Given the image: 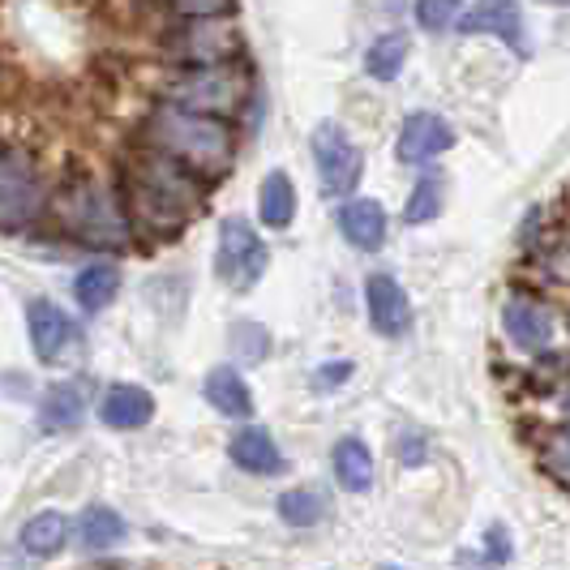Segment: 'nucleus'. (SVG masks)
I'll list each match as a JSON object with an SVG mask.
<instances>
[{
    "mask_svg": "<svg viewBox=\"0 0 570 570\" xmlns=\"http://www.w3.org/2000/svg\"><path fill=\"white\" fill-rule=\"evenodd\" d=\"M120 198L129 210L134 232L146 236H176L206 210V180L164 150H142L120 171Z\"/></svg>",
    "mask_w": 570,
    "mask_h": 570,
    "instance_id": "obj_1",
    "label": "nucleus"
},
{
    "mask_svg": "<svg viewBox=\"0 0 570 570\" xmlns=\"http://www.w3.org/2000/svg\"><path fill=\"white\" fill-rule=\"evenodd\" d=\"M146 146L171 155L176 164L198 171L202 180H219L236 159V134H232L228 116L194 112L168 99L146 120Z\"/></svg>",
    "mask_w": 570,
    "mask_h": 570,
    "instance_id": "obj_2",
    "label": "nucleus"
},
{
    "mask_svg": "<svg viewBox=\"0 0 570 570\" xmlns=\"http://www.w3.org/2000/svg\"><path fill=\"white\" fill-rule=\"evenodd\" d=\"M57 224L69 240H78L86 249H125L134 232L120 189H108L99 180H73L60 189Z\"/></svg>",
    "mask_w": 570,
    "mask_h": 570,
    "instance_id": "obj_3",
    "label": "nucleus"
},
{
    "mask_svg": "<svg viewBox=\"0 0 570 570\" xmlns=\"http://www.w3.org/2000/svg\"><path fill=\"white\" fill-rule=\"evenodd\" d=\"M249 73L240 60H224V65H194L185 69L180 78H171L164 86V99L180 104V108H194V112L210 116H236L249 99Z\"/></svg>",
    "mask_w": 570,
    "mask_h": 570,
    "instance_id": "obj_4",
    "label": "nucleus"
},
{
    "mask_svg": "<svg viewBox=\"0 0 570 570\" xmlns=\"http://www.w3.org/2000/svg\"><path fill=\"white\" fill-rule=\"evenodd\" d=\"M164 52H168L171 65H224V60H240L245 52V39L240 30L219 22V18H189L185 27H176L164 39Z\"/></svg>",
    "mask_w": 570,
    "mask_h": 570,
    "instance_id": "obj_5",
    "label": "nucleus"
},
{
    "mask_svg": "<svg viewBox=\"0 0 570 570\" xmlns=\"http://www.w3.org/2000/svg\"><path fill=\"white\" fill-rule=\"evenodd\" d=\"M266 245L245 219H224L219 224V245H215V275L232 287V292H249V287L266 275Z\"/></svg>",
    "mask_w": 570,
    "mask_h": 570,
    "instance_id": "obj_6",
    "label": "nucleus"
},
{
    "mask_svg": "<svg viewBox=\"0 0 570 570\" xmlns=\"http://www.w3.org/2000/svg\"><path fill=\"white\" fill-rule=\"evenodd\" d=\"M314 159H317V180H322V189H326L331 198H347V194L356 189V180H361V168H365L361 150L352 146V138L343 134L335 120L317 125Z\"/></svg>",
    "mask_w": 570,
    "mask_h": 570,
    "instance_id": "obj_7",
    "label": "nucleus"
},
{
    "mask_svg": "<svg viewBox=\"0 0 570 570\" xmlns=\"http://www.w3.org/2000/svg\"><path fill=\"white\" fill-rule=\"evenodd\" d=\"M43 210L39 176L22 155H0V232L27 228Z\"/></svg>",
    "mask_w": 570,
    "mask_h": 570,
    "instance_id": "obj_8",
    "label": "nucleus"
},
{
    "mask_svg": "<svg viewBox=\"0 0 570 570\" xmlns=\"http://www.w3.org/2000/svg\"><path fill=\"white\" fill-rule=\"evenodd\" d=\"M455 146V129L442 120L438 112H412L403 120L400 142H395V159L416 168V164H429L433 155L451 150Z\"/></svg>",
    "mask_w": 570,
    "mask_h": 570,
    "instance_id": "obj_9",
    "label": "nucleus"
},
{
    "mask_svg": "<svg viewBox=\"0 0 570 570\" xmlns=\"http://www.w3.org/2000/svg\"><path fill=\"white\" fill-rule=\"evenodd\" d=\"M502 326L519 352H544L553 340V314L532 296H511L502 305Z\"/></svg>",
    "mask_w": 570,
    "mask_h": 570,
    "instance_id": "obj_10",
    "label": "nucleus"
},
{
    "mask_svg": "<svg viewBox=\"0 0 570 570\" xmlns=\"http://www.w3.org/2000/svg\"><path fill=\"white\" fill-rule=\"evenodd\" d=\"M463 35H498L507 48H514L519 57L528 52V39H523V13H519V0H481L472 13H463L459 22Z\"/></svg>",
    "mask_w": 570,
    "mask_h": 570,
    "instance_id": "obj_11",
    "label": "nucleus"
},
{
    "mask_svg": "<svg viewBox=\"0 0 570 570\" xmlns=\"http://www.w3.org/2000/svg\"><path fill=\"white\" fill-rule=\"evenodd\" d=\"M365 301H370V322L377 335L400 340L403 331L412 326V305H407V292L400 287V279L373 275L370 284H365Z\"/></svg>",
    "mask_w": 570,
    "mask_h": 570,
    "instance_id": "obj_12",
    "label": "nucleus"
},
{
    "mask_svg": "<svg viewBox=\"0 0 570 570\" xmlns=\"http://www.w3.org/2000/svg\"><path fill=\"white\" fill-rule=\"evenodd\" d=\"M30 322V343L39 361H57L60 352L73 343V322L65 317V309H57L52 301H30L27 309Z\"/></svg>",
    "mask_w": 570,
    "mask_h": 570,
    "instance_id": "obj_13",
    "label": "nucleus"
},
{
    "mask_svg": "<svg viewBox=\"0 0 570 570\" xmlns=\"http://www.w3.org/2000/svg\"><path fill=\"white\" fill-rule=\"evenodd\" d=\"M340 232L347 236V245L373 254V249H382V240H386V210L373 198L347 202L340 210Z\"/></svg>",
    "mask_w": 570,
    "mask_h": 570,
    "instance_id": "obj_14",
    "label": "nucleus"
},
{
    "mask_svg": "<svg viewBox=\"0 0 570 570\" xmlns=\"http://www.w3.org/2000/svg\"><path fill=\"white\" fill-rule=\"evenodd\" d=\"M232 463L236 468H245V472H254V476H275V472H284V455H279V446H275V438L266 433V429H240L236 438H232Z\"/></svg>",
    "mask_w": 570,
    "mask_h": 570,
    "instance_id": "obj_15",
    "label": "nucleus"
},
{
    "mask_svg": "<svg viewBox=\"0 0 570 570\" xmlns=\"http://www.w3.org/2000/svg\"><path fill=\"white\" fill-rule=\"evenodd\" d=\"M99 416H104V425L112 429H142L155 416V400L146 395L142 386H112L99 403Z\"/></svg>",
    "mask_w": 570,
    "mask_h": 570,
    "instance_id": "obj_16",
    "label": "nucleus"
},
{
    "mask_svg": "<svg viewBox=\"0 0 570 570\" xmlns=\"http://www.w3.org/2000/svg\"><path fill=\"white\" fill-rule=\"evenodd\" d=\"M206 400L215 403L224 416H249L254 412V395H249L245 377L236 370H228V365L206 373Z\"/></svg>",
    "mask_w": 570,
    "mask_h": 570,
    "instance_id": "obj_17",
    "label": "nucleus"
},
{
    "mask_svg": "<svg viewBox=\"0 0 570 570\" xmlns=\"http://www.w3.org/2000/svg\"><path fill=\"white\" fill-rule=\"evenodd\" d=\"M335 481L347 493H365L373 485V455L361 438H343L335 446Z\"/></svg>",
    "mask_w": 570,
    "mask_h": 570,
    "instance_id": "obj_18",
    "label": "nucleus"
},
{
    "mask_svg": "<svg viewBox=\"0 0 570 570\" xmlns=\"http://www.w3.org/2000/svg\"><path fill=\"white\" fill-rule=\"evenodd\" d=\"M257 210H262V224H266V228H287V224L296 219V189H292L287 171H271V176L262 180Z\"/></svg>",
    "mask_w": 570,
    "mask_h": 570,
    "instance_id": "obj_19",
    "label": "nucleus"
},
{
    "mask_svg": "<svg viewBox=\"0 0 570 570\" xmlns=\"http://www.w3.org/2000/svg\"><path fill=\"white\" fill-rule=\"evenodd\" d=\"M86 416V391L78 382H60L43 395V407H39V421L43 429H73Z\"/></svg>",
    "mask_w": 570,
    "mask_h": 570,
    "instance_id": "obj_20",
    "label": "nucleus"
},
{
    "mask_svg": "<svg viewBox=\"0 0 570 570\" xmlns=\"http://www.w3.org/2000/svg\"><path fill=\"white\" fill-rule=\"evenodd\" d=\"M116 287H120L116 266H86L82 275L73 279V292H78V301H82L86 314H99V309L116 296Z\"/></svg>",
    "mask_w": 570,
    "mask_h": 570,
    "instance_id": "obj_21",
    "label": "nucleus"
},
{
    "mask_svg": "<svg viewBox=\"0 0 570 570\" xmlns=\"http://www.w3.org/2000/svg\"><path fill=\"white\" fill-rule=\"evenodd\" d=\"M65 532H69L65 514H57V511L35 514L27 528H22V549L35 553V558H48V553H57L60 544H65Z\"/></svg>",
    "mask_w": 570,
    "mask_h": 570,
    "instance_id": "obj_22",
    "label": "nucleus"
},
{
    "mask_svg": "<svg viewBox=\"0 0 570 570\" xmlns=\"http://www.w3.org/2000/svg\"><path fill=\"white\" fill-rule=\"evenodd\" d=\"M403 57H407V39L403 35H382L370 52H365V69H370V78H377V82H395L403 69Z\"/></svg>",
    "mask_w": 570,
    "mask_h": 570,
    "instance_id": "obj_23",
    "label": "nucleus"
},
{
    "mask_svg": "<svg viewBox=\"0 0 570 570\" xmlns=\"http://www.w3.org/2000/svg\"><path fill=\"white\" fill-rule=\"evenodd\" d=\"M78 528H82V541L90 549H108V544H116L125 537V519L116 511H108V507H86Z\"/></svg>",
    "mask_w": 570,
    "mask_h": 570,
    "instance_id": "obj_24",
    "label": "nucleus"
},
{
    "mask_svg": "<svg viewBox=\"0 0 570 570\" xmlns=\"http://www.w3.org/2000/svg\"><path fill=\"white\" fill-rule=\"evenodd\" d=\"M279 514L292 528H314L317 519L326 514V498L314 493V489H292V493L279 498Z\"/></svg>",
    "mask_w": 570,
    "mask_h": 570,
    "instance_id": "obj_25",
    "label": "nucleus"
},
{
    "mask_svg": "<svg viewBox=\"0 0 570 570\" xmlns=\"http://www.w3.org/2000/svg\"><path fill=\"white\" fill-rule=\"evenodd\" d=\"M438 210H442V180H438V176H425V180L412 189L407 206H403V219H407V224H429Z\"/></svg>",
    "mask_w": 570,
    "mask_h": 570,
    "instance_id": "obj_26",
    "label": "nucleus"
},
{
    "mask_svg": "<svg viewBox=\"0 0 570 570\" xmlns=\"http://www.w3.org/2000/svg\"><path fill=\"white\" fill-rule=\"evenodd\" d=\"M459 0H416V22L425 30H446L455 27Z\"/></svg>",
    "mask_w": 570,
    "mask_h": 570,
    "instance_id": "obj_27",
    "label": "nucleus"
},
{
    "mask_svg": "<svg viewBox=\"0 0 570 570\" xmlns=\"http://www.w3.org/2000/svg\"><path fill=\"white\" fill-rule=\"evenodd\" d=\"M180 18H228L236 0H168Z\"/></svg>",
    "mask_w": 570,
    "mask_h": 570,
    "instance_id": "obj_28",
    "label": "nucleus"
},
{
    "mask_svg": "<svg viewBox=\"0 0 570 570\" xmlns=\"http://www.w3.org/2000/svg\"><path fill=\"white\" fill-rule=\"evenodd\" d=\"M544 468L558 472L562 481H570V433H558V438L544 446Z\"/></svg>",
    "mask_w": 570,
    "mask_h": 570,
    "instance_id": "obj_29",
    "label": "nucleus"
},
{
    "mask_svg": "<svg viewBox=\"0 0 570 570\" xmlns=\"http://www.w3.org/2000/svg\"><path fill=\"white\" fill-rule=\"evenodd\" d=\"M347 377H352V365H347V361H335V365H322V370H317L314 386L326 391V386H340V382H347Z\"/></svg>",
    "mask_w": 570,
    "mask_h": 570,
    "instance_id": "obj_30",
    "label": "nucleus"
},
{
    "mask_svg": "<svg viewBox=\"0 0 570 570\" xmlns=\"http://www.w3.org/2000/svg\"><path fill=\"white\" fill-rule=\"evenodd\" d=\"M400 459L403 463H421V459H425V438H421V433H403Z\"/></svg>",
    "mask_w": 570,
    "mask_h": 570,
    "instance_id": "obj_31",
    "label": "nucleus"
},
{
    "mask_svg": "<svg viewBox=\"0 0 570 570\" xmlns=\"http://www.w3.org/2000/svg\"><path fill=\"white\" fill-rule=\"evenodd\" d=\"M567 416H570V400H567Z\"/></svg>",
    "mask_w": 570,
    "mask_h": 570,
    "instance_id": "obj_32",
    "label": "nucleus"
},
{
    "mask_svg": "<svg viewBox=\"0 0 570 570\" xmlns=\"http://www.w3.org/2000/svg\"><path fill=\"white\" fill-rule=\"evenodd\" d=\"M558 4H567V0H558Z\"/></svg>",
    "mask_w": 570,
    "mask_h": 570,
    "instance_id": "obj_33",
    "label": "nucleus"
}]
</instances>
